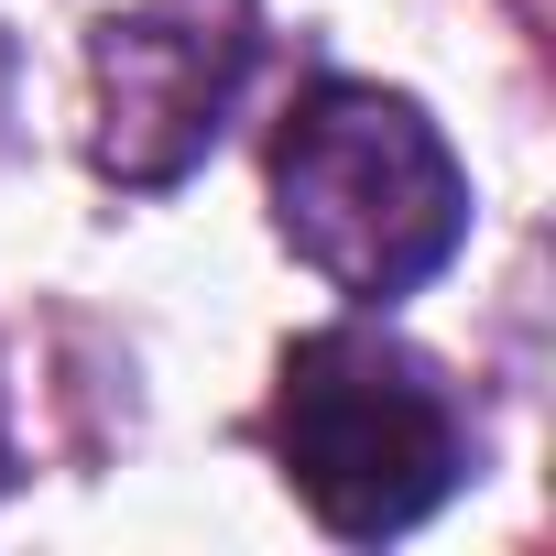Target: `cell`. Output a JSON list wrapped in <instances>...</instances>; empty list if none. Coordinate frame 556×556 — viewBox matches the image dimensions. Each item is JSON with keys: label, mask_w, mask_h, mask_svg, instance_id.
<instances>
[{"label": "cell", "mask_w": 556, "mask_h": 556, "mask_svg": "<svg viewBox=\"0 0 556 556\" xmlns=\"http://www.w3.org/2000/svg\"><path fill=\"white\" fill-rule=\"evenodd\" d=\"M273 229L350 306H404L469 240V175L404 88L317 77L273 131Z\"/></svg>", "instance_id": "1"}, {"label": "cell", "mask_w": 556, "mask_h": 556, "mask_svg": "<svg viewBox=\"0 0 556 556\" xmlns=\"http://www.w3.org/2000/svg\"><path fill=\"white\" fill-rule=\"evenodd\" d=\"M262 437H273L285 491L339 545L415 534L469 480V404H458V382L415 339H393L371 317L306 328L285 350V382H273Z\"/></svg>", "instance_id": "2"}, {"label": "cell", "mask_w": 556, "mask_h": 556, "mask_svg": "<svg viewBox=\"0 0 556 556\" xmlns=\"http://www.w3.org/2000/svg\"><path fill=\"white\" fill-rule=\"evenodd\" d=\"M251 55H262V12L251 0H131L88 34V88H99V175L153 197V186H186L240 88H251Z\"/></svg>", "instance_id": "3"}, {"label": "cell", "mask_w": 556, "mask_h": 556, "mask_svg": "<svg viewBox=\"0 0 556 556\" xmlns=\"http://www.w3.org/2000/svg\"><path fill=\"white\" fill-rule=\"evenodd\" d=\"M0 131H12V34H0Z\"/></svg>", "instance_id": "4"}, {"label": "cell", "mask_w": 556, "mask_h": 556, "mask_svg": "<svg viewBox=\"0 0 556 556\" xmlns=\"http://www.w3.org/2000/svg\"><path fill=\"white\" fill-rule=\"evenodd\" d=\"M0 480H12V437H0Z\"/></svg>", "instance_id": "5"}]
</instances>
